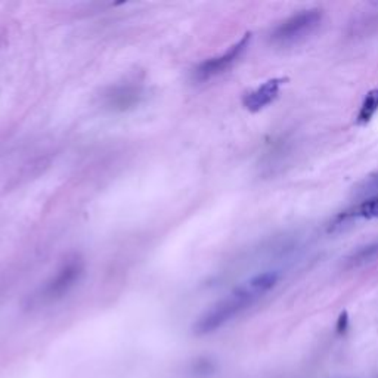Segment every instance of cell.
Masks as SVG:
<instances>
[{
	"label": "cell",
	"mask_w": 378,
	"mask_h": 378,
	"mask_svg": "<svg viewBox=\"0 0 378 378\" xmlns=\"http://www.w3.org/2000/svg\"><path fill=\"white\" fill-rule=\"evenodd\" d=\"M250 40H251L250 33L244 34V37L240 40V42L231 46L223 55L204 61V63L200 64L196 70V78L198 81H206V80H210L211 77H216L224 73V71H227L232 64L237 63V59L245 52V49H247L250 45Z\"/></svg>",
	"instance_id": "4"
},
{
	"label": "cell",
	"mask_w": 378,
	"mask_h": 378,
	"mask_svg": "<svg viewBox=\"0 0 378 378\" xmlns=\"http://www.w3.org/2000/svg\"><path fill=\"white\" fill-rule=\"evenodd\" d=\"M322 21L321 9H306L291 15L271 33L272 43L278 46H291L311 36Z\"/></svg>",
	"instance_id": "2"
},
{
	"label": "cell",
	"mask_w": 378,
	"mask_h": 378,
	"mask_svg": "<svg viewBox=\"0 0 378 378\" xmlns=\"http://www.w3.org/2000/svg\"><path fill=\"white\" fill-rule=\"evenodd\" d=\"M347 325H349V316H347V312H343L340 315L339 321H337V331H339L340 334L344 333L347 330Z\"/></svg>",
	"instance_id": "9"
},
{
	"label": "cell",
	"mask_w": 378,
	"mask_h": 378,
	"mask_svg": "<svg viewBox=\"0 0 378 378\" xmlns=\"http://www.w3.org/2000/svg\"><path fill=\"white\" fill-rule=\"evenodd\" d=\"M378 111V89H372L366 94L364 98V102L361 105L359 112H357L356 123L357 125H368L375 116V112Z\"/></svg>",
	"instance_id": "7"
},
{
	"label": "cell",
	"mask_w": 378,
	"mask_h": 378,
	"mask_svg": "<svg viewBox=\"0 0 378 378\" xmlns=\"http://www.w3.org/2000/svg\"><path fill=\"white\" fill-rule=\"evenodd\" d=\"M287 80L288 78L275 77V78L264 81L262 86L249 92V94L244 96V99H242L244 107L251 112H258L263 108H266L280 96L281 87L285 85V81Z\"/></svg>",
	"instance_id": "5"
},
{
	"label": "cell",
	"mask_w": 378,
	"mask_h": 378,
	"mask_svg": "<svg viewBox=\"0 0 378 378\" xmlns=\"http://www.w3.org/2000/svg\"><path fill=\"white\" fill-rule=\"evenodd\" d=\"M280 278L281 277L277 271H268L241 284L240 287L204 313L193 326V331L198 335H204L222 328L223 325L237 318L238 315L260 300L264 294L269 293L278 284Z\"/></svg>",
	"instance_id": "1"
},
{
	"label": "cell",
	"mask_w": 378,
	"mask_h": 378,
	"mask_svg": "<svg viewBox=\"0 0 378 378\" xmlns=\"http://www.w3.org/2000/svg\"><path fill=\"white\" fill-rule=\"evenodd\" d=\"M357 189H359L357 191L359 196H374V193L378 192V175L366 179Z\"/></svg>",
	"instance_id": "8"
},
{
	"label": "cell",
	"mask_w": 378,
	"mask_h": 378,
	"mask_svg": "<svg viewBox=\"0 0 378 378\" xmlns=\"http://www.w3.org/2000/svg\"><path fill=\"white\" fill-rule=\"evenodd\" d=\"M350 219H378V196L362 201L359 206H356L350 211L340 214L337 218V222H339V224H343V222Z\"/></svg>",
	"instance_id": "6"
},
{
	"label": "cell",
	"mask_w": 378,
	"mask_h": 378,
	"mask_svg": "<svg viewBox=\"0 0 378 378\" xmlns=\"http://www.w3.org/2000/svg\"><path fill=\"white\" fill-rule=\"evenodd\" d=\"M83 273V263L77 258L68 260L63 268L58 271L55 277L50 280L40 293V300L52 302L61 299L74 287L76 282L80 280Z\"/></svg>",
	"instance_id": "3"
}]
</instances>
